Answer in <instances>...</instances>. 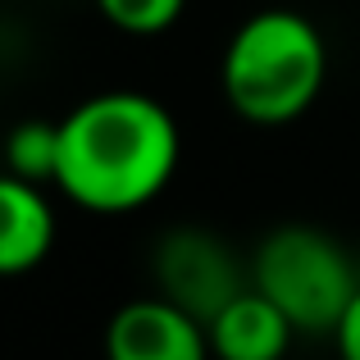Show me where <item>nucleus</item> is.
<instances>
[{
	"mask_svg": "<svg viewBox=\"0 0 360 360\" xmlns=\"http://www.w3.org/2000/svg\"><path fill=\"white\" fill-rule=\"evenodd\" d=\"M5 169L27 183H55L60 174V123L51 119H23L5 137Z\"/></svg>",
	"mask_w": 360,
	"mask_h": 360,
	"instance_id": "6e6552de",
	"label": "nucleus"
},
{
	"mask_svg": "<svg viewBox=\"0 0 360 360\" xmlns=\"http://www.w3.org/2000/svg\"><path fill=\"white\" fill-rule=\"evenodd\" d=\"M178 155V123L155 96L101 91L60 119L55 187L91 214H128L169 187Z\"/></svg>",
	"mask_w": 360,
	"mask_h": 360,
	"instance_id": "f257e3e1",
	"label": "nucleus"
},
{
	"mask_svg": "<svg viewBox=\"0 0 360 360\" xmlns=\"http://www.w3.org/2000/svg\"><path fill=\"white\" fill-rule=\"evenodd\" d=\"M155 278H160V297L183 306L201 324H210L246 288L229 242H219L205 229H174L169 233L155 251Z\"/></svg>",
	"mask_w": 360,
	"mask_h": 360,
	"instance_id": "20e7f679",
	"label": "nucleus"
},
{
	"mask_svg": "<svg viewBox=\"0 0 360 360\" xmlns=\"http://www.w3.org/2000/svg\"><path fill=\"white\" fill-rule=\"evenodd\" d=\"M251 288L264 292L297 333H333L360 288V269L324 229L283 224L255 246Z\"/></svg>",
	"mask_w": 360,
	"mask_h": 360,
	"instance_id": "7ed1b4c3",
	"label": "nucleus"
},
{
	"mask_svg": "<svg viewBox=\"0 0 360 360\" xmlns=\"http://www.w3.org/2000/svg\"><path fill=\"white\" fill-rule=\"evenodd\" d=\"M55 246V210L41 183L0 174V274H27Z\"/></svg>",
	"mask_w": 360,
	"mask_h": 360,
	"instance_id": "0eeeda50",
	"label": "nucleus"
},
{
	"mask_svg": "<svg viewBox=\"0 0 360 360\" xmlns=\"http://www.w3.org/2000/svg\"><path fill=\"white\" fill-rule=\"evenodd\" d=\"M210 333L169 297H137L110 315L105 360H210Z\"/></svg>",
	"mask_w": 360,
	"mask_h": 360,
	"instance_id": "39448f33",
	"label": "nucleus"
},
{
	"mask_svg": "<svg viewBox=\"0 0 360 360\" xmlns=\"http://www.w3.org/2000/svg\"><path fill=\"white\" fill-rule=\"evenodd\" d=\"M205 333H210V352L219 360H283L297 328L264 292H255L246 283L238 297L205 324Z\"/></svg>",
	"mask_w": 360,
	"mask_h": 360,
	"instance_id": "423d86ee",
	"label": "nucleus"
},
{
	"mask_svg": "<svg viewBox=\"0 0 360 360\" xmlns=\"http://www.w3.org/2000/svg\"><path fill=\"white\" fill-rule=\"evenodd\" d=\"M333 342H338V356L342 360H360V288H356V297L347 301L342 319H338Z\"/></svg>",
	"mask_w": 360,
	"mask_h": 360,
	"instance_id": "9d476101",
	"label": "nucleus"
},
{
	"mask_svg": "<svg viewBox=\"0 0 360 360\" xmlns=\"http://www.w3.org/2000/svg\"><path fill=\"white\" fill-rule=\"evenodd\" d=\"M96 5L119 32L155 37V32H169V27L178 23V14L187 9V0H96Z\"/></svg>",
	"mask_w": 360,
	"mask_h": 360,
	"instance_id": "1a4fd4ad",
	"label": "nucleus"
},
{
	"mask_svg": "<svg viewBox=\"0 0 360 360\" xmlns=\"http://www.w3.org/2000/svg\"><path fill=\"white\" fill-rule=\"evenodd\" d=\"M219 78L229 105L246 123H292L315 105L328 82L324 32L297 9H260L233 32Z\"/></svg>",
	"mask_w": 360,
	"mask_h": 360,
	"instance_id": "f03ea898",
	"label": "nucleus"
}]
</instances>
